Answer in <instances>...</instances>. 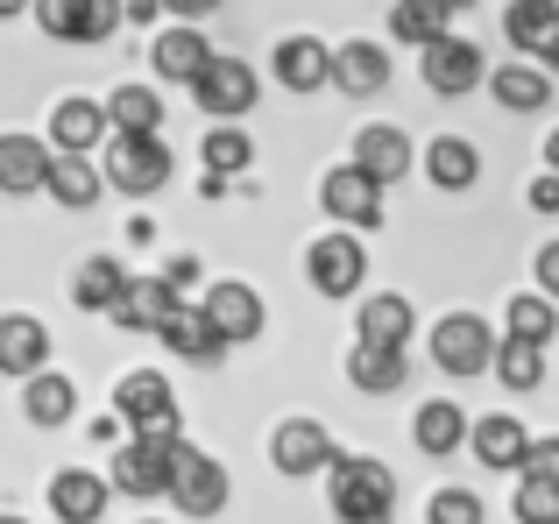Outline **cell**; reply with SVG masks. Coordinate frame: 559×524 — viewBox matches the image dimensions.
Here are the masks:
<instances>
[{
	"label": "cell",
	"instance_id": "cell-38",
	"mask_svg": "<svg viewBox=\"0 0 559 524\" xmlns=\"http://www.w3.org/2000/svg\"><path fill=\"white\" fill-rule=\"evenodd\" d=\"M489 369L503 376L510 390H538V376H546V347H524V341H496Z\"/></svg>",
	"mask_w": 559,
	"mask_h": 524
},
{
	"label": "cell",
	"instance_id": "cell-9",
	"mask_svg": "<svg viewBox=\"0 0 559 524\" xmlns=\"http://www.w3.org/2000/svg\"><path fill=\"white\" fill-rule=\"evenodd\" d=\"M305 276H312L319 298H355L361 276H369V255H361L355 235H319L312 255H305Z\"/></svg>",
	"mask_w": 559,
	"mask_h": 524
},
{
	"label": "cell",
	"instance_id": "cell-45",
	"mask_svg": "<svg viewBox=\"0 0 559 524\" xmlns=\"http://www.w3.org/2000/svg\"><path fill=\"white\" fill-rule=\"evenodd\" d=\"M121 22H156V0H121Z\"/></svg>",
	"mask_w": 559,
	"mask_h": 524
},
{
	"label": "cell",
	"instance_id": "cell-44",
	"mask_svg": "<svg viewBox=\"0 0 559 524\" xmlns=\"http://www.w3.org/2000/svg\"><path fill=\"white\" fill-rule=\"evenodd\" d=\"M532 206L538 213H559V178H532Z\"/></svg>",
	"mask_w": 559,
	"mask_h": 524
},
{
	"label": "cell",
	"instance_id": "cell-21",
	"mask_svg": "<svg viewBox=\"0 0 559 524\" xmlns=\"http://www.w3.org/2000/svg\"><path fill=\"white\" fill-rule=\"evenodd\" d=\"M170 305H178V290H170L164 276H128L121 298H114V319H121L128 333H156L170 319Z\"/></svg>",
	"mask_w": 559,
	"mask_h": 524
},
{
	"label": "cell",
	"instance_id": "cell-42",
	"mask_svg": "<svg viewBox=\"0 0 559 524\" xmlns=\"http://www.w3.org/2000/svg\"><path fill=\"white\" fill-rule=\"evenodd\" d=\"M538 284H546L538 298H546V305H559V241H546V249H538Z\"/></svg>",
	"mask_w": 559,
	"mask_h": 524
},
{
	"label": "cell",
	"instance_id": "cell-8",
	"mask_svg": "<svg viewBox=\"0 0 559 524\" xmlns=\"http://www.w3.org/2000/svg\"><path fill=\"white\" fill-rule=\"evenodd\" d=\"M28 14L57 43H107L121 28V8H107V0H28Z\"/></svg>",
	"mask_w": 559,
	"mask_h": 524
},
{
	"label": "cell",
	"instance_id": "cell-6",
	"mask_svg": "<svg viewBox=\"0 0 559 524\" xmlns=\"http://www.w3.org/2000/svg\"><path fill=\"white\" fill-rule=\"evenodd\" d=\"M199 319L213 326L219 347L255 341V333H262V298H255V284H234V276H219V284L199 298Z\"/></svg>",
	"mask_w": 559,
	"mask_h": 524
},
{
	"label": "cell",
	"instance_id": "cell-30",
	"mask_svg": "<svg viewBox=\"0 0 559 524\" xmlns=\"http://www.w3.org/2000/svg\"><path fill=\"white\" fill-rule=\"evenodd\" d=\"M347 383L361 390V397H390V390H404V355L396 347H361L347 355Z\"/></svg>",
	"mask_w": 559,
	"mask_h": 524
},
{
	"label": "cell",
	"instance_id": "cell-35",
	"mask_svg": "<svg viewBox=\"0 0 559 524\" xmlns=\"http://www.w3.org/2000/svg\"><path fill=\"white\" fill-rule=\"evenodd\" d=\"M43 184H50L57 206H93L99 199V170L85 164V156H50V178Z\"/></svg>",
	"mask_w": 559,
	"mask_h": 524
},
{
	"label": "cell",
	"instance_id": "cell-10",
	"mask_svg": "<svg viewBox=\"0 0 559 524\" xmlns=\"http://www.w3.org/2000/svg\"><path fill=\"white\" fill-rule=\"evenodd\" d=\"M191 99H199L205 114H219V128H234V114L255 107V71H248L241 57H213V64L191 79Z\"/></svg>",
	"mask_w": 559,
	"mask_h": 524
},
{
	"label": "cell",
	"instance_id": "cell-18",
	"mask_svg": "<svg viewBox=\"0 0 559 524\" xmlns=\"http://www.w3.org/2000/svg\"><path fill=\"white\" fill-rule=\"evenodd\" d=\"M355 170L369 184H396L411 170V135H404V128H382V121L361 128V135H355Z\"/></svg>",
	"mask_w": 559,
	"mask_h": 524
},
{
	"label": "cell",
	"instance_id": "cell-20",
	"mask_svg": "<svg viewBox=\"0 0 559 524\" xmlns=\"http://www.w3.org/2000/svg\"><path fill=\"white\" fill-rule=\"evenodd\" d=\"M99 135H107L99 99H57V114H50V156H85V150H99Z\"/></svg>",
	"mask_w": 559,
	"mask_h": 524
},
{
	"label": "cell",
	"instance_id": "cell-27",
	"mask_svg": "<svg viewBox=\"0 0 559 524\" xmlns=\"http://www.w3.org/2000/svg\"><path fill=\"white\" fill-rule=\"evenodd\" d=\"M404 341H411V298H396V290L361 298V347H396L404 355Z\"/></svg>",
	"mask_w": 559,
	"mask_h": 524
},
{
	"label": "cell",
	"instance_id": "cell-13",
	"mask_svg": "<svg viewBox=\"0 0 559 524\" xmlns=\"http://www.w3.org/2000/svg\"><path fill=\"white\" fill-rule=\"evenodd\" d=\"M319 206H326L333 221H347V227H376L382 221V184H369L355 164H341V170L319 178Z\"/></svg>",
	"mask_w": 559,
	"mask_h": 524
},
{
	"label": "cell",
	"instance_id": "cell-52",
	"mask_svg": "<svg viewBox=\"0 0 559 524\" xmlns=\"http://www.w3.org/2000/svg\"><path fill=\"white\" fill-rule=\"evenodd\" d=\"M150 524H156V517H150Z\"/></svg>",
	"mask_w": 559,
	"mask_h": 524
},
{
	"label": "cell",
	"instance_id": "cell-28",
	"mask_svg": "<svg viewBox=\"0 0 559 524\" xmlns=\"http://www.w3.org/2000/svg\"><path fill=\"white\" fill-rule=\"evenodd\" d=\"M453 14H461L453 0H396V8H390V36H396V43H418V50H425V43L453 36V28H447Z\"/></svg>",
	"mask_w": 559,
	"mask_h": 524
},
{
	"label": "cell",
	"instance_id": "cell-31",
	"mask_svg": "<svg viewBox=\"0 0 559 524\" xmlns=\"http://www.w3.org/2000/svg\"><path fill=\"white\" fill-rule=\"evenodd\" d=\"M411 440H418V454H453V446L467 440V418L453 397H432L418 418H411Z\"/></svg>",
	"mask_w": 559,
	"mask_h": 524
},
{
	"label": "cell",
	"instance_id": "cell-29",
	"mask_svg": "<svg viewBox=\"0 0 559 524\" xmlns=\"http://www.w3.org/2000/svg\"><path fill=\"white\" fill-rule=\"evenodd\" d=\"M22 412H28V426L50 432V426H64V418L79 412V390H71L57 369H43V376H28V383H22Z\"/></svg>",
	"mask_w": 559,
	"mask_h": 524
},
{
	"label": "cell",
	"instance_id": "cell-37",
	"mask_svg": "<svg viewBox=\"0 0 559 524\" xmlns=\"http://www.w3.org/2000/svg\"><path fill=\"white\" fill-rule=\"evenodd\" d=\"M552 28H559V8H552V0H510L503 36L518 43V50H538V43H546Z\"/></svg>",
	"mask_w": 559,
	"mask_h": 524
},
{
	"label": "cell",
	"instance_id": "cell-15",
	"mask_svg": "<svg viewBox=\"0 0 559 524\" xmlns=\"http://www.w3.org/2000/svg\"><path fill=\"white\" fill-rule=\"evenodd\" d=\"M107 497H114V489L99 483L93 468H57L50 475V511H57V524H99V517H107Z\"/></svg>",
	"mask_w": 559,
	"mask_h": 524
},
{
	"label": "cell",
	"instance_id": "cell-32",
	"mask_svg": "<svg viewBox=\"0 0 559 524\" xmlns=\"http://www.w3.org/2000/svg\"><path fill=\"white\" fill-rule=\"evenodd\" d=\"M121 284H128L121 262H114V255H93V262L79 270V284H71V305H79V312H114Z\"/></svg>",
	"mask_w": 559,
	"mask_h": 524
},
{
	"label": "cell",
	"instance_id": "cell-19",
	"mask_svg": "<svg viewBox=\"0 0 559 524\" xmlns=\"http://www.w3.org/2000/svg\"><path fill=\"white\" fill-rule=\"evenodd\" d=\"M150 64L164 85H191L205 64H213V43L199 36V28H164V36L150 43Z\"/></svg>",
	"mask_w": 559,
	"mask_h": 524
},
{
	"label": "cell",
	"instance_id": "cell-11",
	"mask_svg": "<svg viewBox=\"0 0 559 524\" xmlns=\"http://www.w3.org/2000/svg\"><path fill=\"white\" fill-rule=\"evenodd\" d=\"M481 79H489V71H481V50H475L467 36H439V43H425V85H432L439 99L475 93Z\"/></svg>",
	"mask_w": 559,
	"mask_h": 524
},
{
	"label": "cell",
	"instance_id": "cell-50",
	"mask_svg": "<svg viewBox=\"0 0 559 524\" xmlns=\"http://www.w3.org/2000/svg\"><path fill=\"white\" fill-rule=\"evenodd\" d=\"M107 8H121V0H107Z\"/></svg>",
	"mask_w": 559,
	"mask_h": 524
},
{
	"label": "cell",
	"instance_id": "cell-25",
	"mask_svg": "<svg viewBox=\"0 0 559 524\" xmlns=\"http://www.w3.org/2000/svg\"><path fill=\"white\" fill-rule=\"evenodd\" d=\"M43 178H50V150L36 135H0V192H43Z\"/></svg>",
	"mask_w": 559,
	"mask_h": 524
},
{
	"label": "cell",
	"instance_id": "cell-14",
	"mask_svg": "<svg viewBox=\"0 0 559 524\" xmlns=\"http://www.w3.org/2000/svg\"><path fill=\"white\" fill-rule=\"evenodd\" d=\"M50 369V326L43 319H28V312H8L0 319V376H43Z\"/></svg>",
	"mask_w": 559,
	"mask_h": 524
},
{
	"label": "cell",
	"instance_id": "cell-41",
	"mask_svg": "<svg viewBox=\"0 0 559 524\" xmlns=\"http://www.w3.org/2000/svg\"><path fill=\"white\" fill-rule=\"evenodd\" d=\"M524 475L559 489V432H552V440H532V446H524Z\"/></svg>",
	"mask_w": 559,
	"mask_h": 524
},
{
	"label": "cell",
	"instance_id": "cell-5",
	"mask_svg": "<svg viewBox=\"0 0 559 524\" xmlns=\"http://www.w3.org/2000/svg\"><path fill=\"white\" fill-rule=\"evenodd\" d=\"M489 355H496V333H489V319H475V312H447L432 326V361L447 376H481L489 369Z\"/></svg>",
	"mask_w": 559,
	"mask_h": 524
},
{
	"label": "cell",
	"instance_id": "cell-39",
	"mask_svg": "<svg viewBox=\"0 0 559 524\" xmlns=\"http://www.w3.org/2000/svg\"><path fill=\"white\" fill-rule=\"evenodd\" d=\"M425 517H432V524H481L489 511H481V497H475V489H432Z\"/></svg>",
	"mask_w": 559,
	"mask_h": 524
},
{
	"label": "cell",
	"instance_id": "cell-2",
	"mask_svg": "<svg viewBox=\"0 0 559 524\" xmlns=\"http://www.w3.org/2000/svg\"><path fill=\"white\" fill-rule=\"evenodd\" d=\"M164 178H170L164 135H107L99 184H114V192H128V199H150V192H164Z\"/></svg>",
	"mask_w": 559,
	"mask_h": 524
},
{
	"label": "cell",
	"instance_id": "cell-4",
	"mask_svg": "<svg viewBox=\"0 0 559 524\" xmlns=\"http://www.w3.org/2000/svg\"><path fill=\"white\" fill-rule=\"evenodd\" d=\"M178 511H191V517H219L227 511V468H219L205 446H191V440H178V454H170V489H164Z\"/></svg>",
	"mask_w": 559,
	"mask_h": 524
},
{
	"label": "cell",
	"instance_id": "cell-7",
	"mask_svg": "<svg viewBox=\"0 0 559 524\" xmlns=\"http://www.w3.org/2000/svg\"><path fill=\"white\" fill-rule=\"evenodd\" d=\"M170 454H178V440H128L121 454H114L107 468V489H121V497H164L170 489Z\"/></svg>",
	"mask_w": 559,
	"mask_h": 524
},
{
	"label": "cell",
	"instance_id": "cell-47",
	"mask_svg": "<svg viewBox=\"0 0 559 524\" xmlns=\"http://www.w3.org/2000/svg\"><path fill=\"white\" fill-rule=\"evenodd\" d=\"M546 164H552L546 178H559V128H552V135H546Z\"/></svg>",
	"mask_w": 559,
	"mask_h": 524
},
{
	"label": "cell",
	"instance_id": "cell-43",
	"mask_svg": "<svg viewBox=\"0 0 559 524\" xmlns=\"http://www.w3.org/2000/svg\"><path fill=\"white\" fill-rule=\"evenodd\" d=\"M156 8H170V14H178V28H191L199 14H213L219 0H156Z\"/></svg>",
	"mask_w": 559,
	"mask_h": 524
},
{
	"label": "cell",
	"instance_id": "cell-36",
	"mask_svg": "<svg viewBox=\"0 0 559 524\" xmlns=\"http://www.w3.org/2000/svg\"><path fill=\"white\" fill-rule=\"evenodd\" d=\"M503 326H510V341H524V347H546L552 333H559V319H552V305L538 298V290H524V298H510Z\"/></svg>",
	"mask_w": 559,
	"mask_h": 524
},
{
	"label": "cell",
	"instance_id": "cell-23",
	"mask_svg": "<svg viewBox=\"0 0 559 524\" xmlns=\"http://www.w3.org/2000/svg\"><path fill=\"white\" fill-rule=\"evenodd\" d=\"M99 114H107L114 135H156V128H164V93H156V85H142V79L135 85H114V99Z\"/></svg>",
	"mask_w": 559,
	"mask_h": 524
},
{
	"label": "cell",
	"instance_id": "cell-12",
	"mask_svg": "<svg viewBox=\"0 0 559 524\" xmlns=\"http://www.w3.org/2000/svg\"><path fill=\"white\" fill-rule=\"evenodd\" d=\"M333 454H341V446H333V432L319 426V418H284L276 440H270V461L284 475H319V468H333Z\"/></svg>",
	"mask_w": 559,
	"mask_h": 524
},
{
	"label": "cell",
	"instance_id": "cell-16",
	"mask_svg": "<svg viewBox=\"0 0 559 524\" xmlns=\"http://www.w3.org/2000/svg\"><path fill=\"white\" fill-rule=\"evenodd\" d=\"M270 71H276V85H290V93H319L326 71H333V50L319 36H284L270 50Z\"/></svg>",
	"mask_w": 559,
	"mask_h": 524
},
{
	"label": "cell",
	"instance_id": "cell-17",
	"mask_svg": "<svg viewBox=\"0 0 559 524\" xmlns=\"http://www.w3.org/2000/svg\"><path fill=\"white\" fill-rule=\"evenodd\" d=\"M524 446H532V432H524L510 412H489V418L467 426V454H475L481 468H524Z\"/></svg>",
	"mask_w": 559,
	"mask_h": 524
},
{
	"label": "cell",
	"instance_id": "cell-34",
	"mask_svg": "<svg viewBox=\"0 0 559 524\" xmlns=\"http://www.w3.org/2000/svg\"><path fill=\"white\" fill-rule=\"evenodd\" d=\"M199 156H205V178H219V184H227L234 170H248V164H255V142H248L241 128H205Z\"/></svg>",
	"mask_w": 559,
	"mask_h": 524
},
{
	"label": "cell",
	"instance_id": "cell-1",
	"mask_svg": "<svg viewBox=\"0 0 559 524\" xmlns=\"http://www.w3.org/2000/svg\"><path fill=\"white\" fill-rule=\"evenodd\" d=\"M396 475L369 454H333V517L341 524H390Z\"/></svg>",
	"mask_w": 559,
	"mask_h": 524
},
{
	"label": "cell",
	"instance_id": "cell-40",
	"mask_svg": "<svg viewBox=\"0 0 559 524\" xmlns=\"http://www.w3.org/2000/svg\"><path fill=\"white\" fill-rule=\"evenodd\" d=\"M510 511H518V524H559V489L524 475V483H518V503H510Z\"/></svg>",
	"mask_w": 559,
	"mask_h": 524
},
{
	"label": "cell",
	"instance_id": "cell-46",
	"mask_svg": "<svg viewBox=\"0 0 559 524\" xmlns=\"http://www.w3.org/2000/svg\"><path fill=\"white\" fill-rule=\"evenodd\" d=\"M538 57H546V64L559 71V28H552V36H546V43H538Z\"/></svg>",
	"mask_w": 559,
	"mask_h": 524
},
{
	"label": "cell",
	"instance_id": "cell-26",
	"mask_svg": "<svg viewBox=\"0 0 559 524\" xmlns=\"http://www.w3.org/2000/svg\"><path fill=\"white\" fill-rule=\"evenodd\" d=\"M156 341H164L170 355H185V361H205V369H213V361L227 355V347L213 341V326L199 319V305H170V319L156 326Z\"/></svg>",
	"mask_w": 559,
	"mask_h": 524
},
{
	"label": "cell",
	"instance_id": "cell-22",
	"mask_svg": "<svg viewBox=\"0 0 559 524\" xmlns=\"http://www.w3.org/2000/svg\"><path fill=\"white\" fill-rule=\"evenodd\" d=\"M326 79L341 85V93L369 99V93H382V85H390V57H382V43H341Z\"/></svg>",
	"mask_w": 559,
	"mask_h": 524
},
{
	"label": "cell",
	"instance_id": "cell-33",
	"mask_svg": "<svg viewBox=\"0 0 559 524\" xmlns=\"http://www.w3.org/2000/svg\"><path fill=\"white\" fill-rule=\"evenodd\" d=\"M552 99V79L538 64H503L496 71V107H510V114H538Z\"/></svg>",
	"mask_w": 559,
	"mask_h": 524
},
{
	"label": "cell",
	"instance_id": "cell-24",
	"mask_svg": "<svg viewBox=\"0 0 559 524\" xmlns=\"http://www.w3.org/2000/svg\"><path fill=\"white\" fill-rule=\"evenodd\" d=\"M425 178H432L439 192H467V184L481 178V150L467 135H432V150H425Z\"/></svg>",
	"mask_w": 559,
	"mask_h": 524
},
{
	"label": "cell",
	"instance_id": "cell-49",
	"mask_svg": "<svg viewBox=\"0 0 559 524\" xmlns=\"http://www.w3.org/2000/svg\"><path fill=\"white\" fill-rule=\"evenodd\" d=\"M0 524H28V517H0Z\"/></svg>",
	"mask_w": 559,
	"mask_h": 524
},
{
	"label": "cell",
	"instance_id": "cell-51",
	"mask_svg": "<svg viewBox=\"0 0 559 524\" xmlns=\"http://www.w3.org/2000/svg\"><path fill=\"white\" fill-rule=\"evenodd\" d=\"M453 8H467V0H453Z\"/></svg>",
	"mask_w": 559,
	"mask_h": 524
},
{
	"label": "cell",
	"instance_id": "cell-3",
	"mask_svg": "<svg viewBox=\"0 0 559 524\" xmlns=\"http://www.w3.org/2000/svg\"><path fill=\"white\" fill-rule=\"evenodd\" d=\"M114 418L135 426V440H178V390H170L156 369H135V376H121V390H114Z\"/></svg>",
	"mask_w": 559,
	"mask_h": 524
},
{
	"label": "cell",
	"instance_id": "cell-48",
	"mask_svg": "<svg viewBox=\"0 0 559 524\" xmlns=\"http://www.w3.org/2000/svg\"><path fill=\"white\" fill-rule=\"evenodd\" d=\"M0 14H28V0H0Z\"/></svg>",
	"mask_w": 559,
	"mask_h": 524
}]
</instances>
